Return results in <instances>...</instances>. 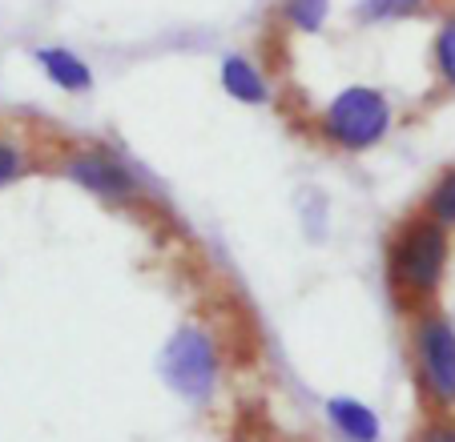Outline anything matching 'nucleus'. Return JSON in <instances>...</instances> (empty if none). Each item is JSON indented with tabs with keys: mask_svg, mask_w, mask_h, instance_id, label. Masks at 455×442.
<instances>
[{
	"mask_svg": "<svg viewBox=\"0 0 455 442\" xmlns=\"http://www.w3.org/2000/svg\"><path fill=\"white\" fill-rule=\"evenodd\" d=\"M278 17H283V25L294 28V33L315 36V33H323L331 20V0H283V4H278Z\"/></svg>",
	"mask_w": 455,
	"mask_h": 442,
	"instance_id": "9b49d317",
	"label": "nucleus"
},
{
	"mask_svg": "<svg viewBox=\"0 0 455 442\" xmlns=\"http://www.w3.org/2000/svg\"><path fill=\"white\" fill-rule=\"evenodd\" d=\"M407 354L419 394L431 410H455V322L439 306L407 318Z\"/></svg>",
	"mask_w": 455,
	"mask_h": 442,
	"instance_id": "20e7f679",
	"label": "nucleus"
},
{
	"mask_svg": "<svg viewBox=\"0 0 455 442\" xmlns=\"http://www.w3.org/2000/svg\"><path fill=\"white\" fill-rule=\"evenodd\" d=\"M60 178L73 181L81 193L93 201L109 205V209H133L149 197V185L121 154H113L109 145H77L60 157Z\"/></svg>",
	"mask_w": 455,
	"mask_h": 442,
	"instance_id": "39448f33",
	"label": "nucleus"
},
{
	"mask_svg": "<svg viewBox=\"0 0 455 442\" xmlns=\"http://www.w3.org/2000/svg\"><path fill=\"white\" fill-rule=\"evenodd\" d=\"M431 73L447 93H455V12L439 20L435 36H431Z\"/></svg>",
	"mask_w": 455,
	"mask_h": 442,
	"instance_id": "f8f14e48",
	"label": "nucleus"
},
{
	"mask_svg": "<svg viewBox=\"0 0 455 442\" xmlns=\"http://www.w3.org/2000/svg\"><path fill=\"white\" fill-rule=\"evenodd\" d=\"M395 105L375 85H343L315 113L318 137L339 154H371L391 137Z\"/></svg>",
	"mask_w": 455,
	"mask_h": 442,
	"instance_id": "f03ea898",
	"label": "nucleus"
},
{
	"mask_svg": "<svg viewBox=\"0 0 455 442\" xmlns=\"http://www.w3.org/2000/svg\"><path fill=\"white\" fill-rule=\"evenodd\" d=\"M451 270V230L431 221L423 209L407 213L383 241V281L403 318L439 306Z\"/></svg>",
	"mask_w": 455,
	"mask_h": 442,
	"instance_id": "f257e3e1",
	"label": "nucleus"
},
{
	"mask_svg": "<svg viewBox=\"0 0 455 442\" xmlns=\"http://www.w3.org/2000/svg\"><path fill=\"white\" fill-rule=\"evenodd\" d=\"M33 57H36V65H41V73L49 77V85H57L60 93H89V89H93L97 73L81 52L65 49V44H41Z\"/></svg>",
	"mask_w": 455,
	"mask_h": 442,
	"instance_id": "0eeeda50",
	"label": "nucleus"
},
{
	"mask_svg": "<svg viewBox=\"0 0 455 442\" xmlns=\"http://www.w3.org/2000/svg\"><path fill=\"white\" fill-rule=\"evenodd\" d=\"M33 173V154H28V145L12 133H0V189L17 185L20 178Z\"/></svg>",
	"mask_w": 455,
	"mask_h": 442,
	"instance_id": "ddd939ff",
	"label": "nucleus"
},
{
	"mask_svg": "<svg viewBox=\"0 0 455 442\" xmlns=\"http://www.w3.org/2000/svg\"><path fill=\"white\" fill-rule=\"evenodd\" d=\"M327 422L343 442H379V414L351 394L327 399Z\"/></svg>",
	"mask_w": 455,
	"mask_h": 442,
	"instance_id": "6e6552de",
	"label": "nucleus"
},
{
	"mask_svg": "<svg viewBox=\"0 0 455 442\" xmlns=\"http://www.w3.org/2000/svg\"><path fill=\"white\" fill-rule=\"evenodd\" d=\"M222 342L202 322H181L157 354V375L181 402L206 406L222 386Z\"/></svg>",
	"mask_w": 455,
	"mask_h": 442,
	"instance_id": "7ed1b4c3",
	"label": "nucleus"
},
{
	"mask_svg": "<svg viewBox=\"0 0 455 442\" xmlns=\"http://www.w3.org/2000/svg\"><path fill=\"white\" fill-rule=\"evenodd\" d=\"M218 85H222V93L238 105H270L275 101L267 68L258 65V60H250L246 52H226L222 65H218Z\"/></svg>",
	"mask_w": 455,
	"mask_h": 442,
	"instance_id": "423d86ee",
	"label": "nucleus"
},
{
	"mask_svg": "<svg viewBox=\"0 0 455 442\" xmlns=\"http://www.w3.org/2000/svg\"><path fill=\"white\" fill-rule=\"evenodd\" d=\"M435 12V0H359L355 17L363 25H403V20H419Z\"/></svg>",
	"mask_w": 455,
	"mask_h": 442,
	"instance_id": "1a4fd4ad",
	"label": "nucleus"
},
{
	"mask_svg": "<svg viewBox=\"0 0 455 442\" xmlns=\"http://www.w3.org/2000/svg\"><path fill=\"white\" fill-rule=\"evenodd\" d=\"M415 442H455V418L443 414V410H435V414L415 430Z\"/></svg>",
	"mask_w": 455,
	"mask_h": 442,
	"instance_id": "4468645a",
	"label": "nucleus"
},
{
	"mask_svg": "<svg viewBox=\"0 0 455 442\" xmlns=\"http://www.w3.org/2000/svg\"><path fill=\"white\" fill-rule=\"evenodd\" d=\"M419 209L427 213L431 221H439L443 230L455 233V165H447V170L435 173V181L427 185V193H423Z\"/></svg>",
	"mask_w": 455,
	"mask_h": 442,
	"instance_id": "9d476101",
	"label": "nucleus"
}]
</instances>
